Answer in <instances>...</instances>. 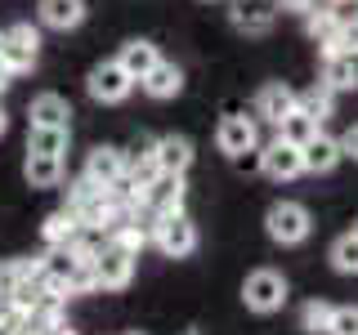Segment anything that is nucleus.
Here are the masks:
<instances>
[{
    "instance_id": "f257e3e1",
    "label": "nucleus",
    "mask_w": 358,
    "mask_h": 335,
    "mask_svg": "<svg viewBox=\"0 0 358 335\" xmlns=\"http://www.w3.org/2000/svg\"><path fill=\"white\" fill-rule=\"evenodd\" d=\"M152 241H157V251L162 255H171V260H184V255H193L197 251V228H193V219L179 210V215H157L152 223Z\"/></svg>"
},
{
    "instance_id": "f03ea898",
    "label": "nucleus",
    "mask_w": 358,
    "mask_h": 335,
    "mask_svg": "<svg viewBox=\"0 0 358 335\" xmlns=\"http://www.w3.org/2000/svg\"><path fill=\"white\" fill-rule=\"evenodd\" d=\"M36 50H41V31L27 27V22H14L9 31H0V63L14 76L36 67Z\"/></svg>"
},
{
    "instance_id": "7ed1b4c3",
    "label": "nucleus",
    "mask_w": 358,
    "mask_h": 335,
    "mask_svg": "<svg viewBox=\"0 0 358 335\" xmlns=\"http://www.w3.org/2000/svg\"><path fill=\"white\" fill-rule=\"evenodd\" d=\"M264 228H268V237H273L278 246H300L309 237V210L300 206V201H278L273 210L264 215Z\"/></svg>"
},
{
    "instance_id": "20e7f679",
    "label": "nucleus",
    "mask_w": 358,
    "mask_h": 335,
    "mask_svg": "<svg viewBox=\"0 0 358 335\" xmlns=\"http://www.w3.org/2000/svg\"><path fill=\"white\" fill-rule=\"evenodd\" d=\"M242 299H246V308H251V313H278V308L287 304L282 273H273V268L251 273V277H246V286H242Z\"/></svg>"
},
{
    "instance_id": "39448f33",
    "label": "nucleus",
    "mask_w": 358,
    "mask_h": 335,
    "mask_svg": "<svg viewBox=\"0 0 358 335\" xmlns=\"http://www.w3.org/2000/svg\"><path fill=\"white\" fill-rule=\"evenodd\" d=\"M134 260H139V255H130V251H121V246L103 241V251L94 255V282H99V290H126L130 277H134Z\"/></svg>"
},
{
    "instance_id": "423d86ee",
    "label": "nucleus",
    "mask_w": 358,
    "mask_h": 335,
    "mask_svg": "<svg viewBox=\"0 0 358 335\" xmlns=\"http://www.w3.org/2000/svg\"><path fill=\"white\" fill-rule=\"evenodd\" d=\"M130 89H134V76L117 59L99 63L94 72H90V94H94L99 103H121V98H130Z\"/></svg>"
},
{
    "instance_id": "0eeeda50",
    "label": "nucleus",
    "mask_w": 358,
    "mask_h": 335,
    "mask_svg": "<svg viewBox=\"0 0 358 335\" xmlns=\"http://www.w3.org/2000/svg\"><path fill=\"white\" fill-rule=\"evenodd\" d=\"M229 18L246 36H268V31H273V18H278V5L273 0H233Z\"/></svg>"
},
{
    "instance_id": "6e6552de",
    "label": "nucleus",
    "mask_w": 358,
    "mask_h": 335,
    "mask_svg": "<svg viewBox=\"0 0 358 335\" xmlns=\"http://www.w3.org/2000/svg\"><path fill=\"white\" fill-rule=\"evenodd\" d=\"M260 152H264V165H260V170H264L268 179H278V184H282V179L305 174V161H300V148H296V143L273 139V143H268V148H260Z\"/></svg>"
},
{
    "instance_id": "1a4fd4ad",
    "label": "nucleus",
    "mask_w": 358,
    "mask_h": 335,
    "mask_svg": "<svg viewBox=\"0 0 358 335\" xmlns=\"http://www.w3.org/2000/svg\"><path fill=\"white\" fill-rule=\"evenodd\" d=\"M152 161L162 165V174H184L193 165V143L184 134H166V139H152Z\"/></svg>"
},
{
    "instance_id": "9d476101",
    "label": "nucleus",
    "mask_w": 358,
    "mask_h": 335,
    "mask_svg": "<svg viewBox=\"0 0 358 335\" xmlns=\"http://www.w3.org/2000/svg\"><path fill=\"white\" fill-rule=\"evenodd\" d=\"M184 197H188L184 174H157L148 184V206L157 215H179V210H184Z\"/></svg>"
},
{
    "instance_id": "9b49d317",
    "label": "nucleus",
    "mask_w": 358,
    "mask_h": 335,
    "mask_svg": "<svg viewBox=\"0 0 358 335\" xmlns=\"http://www.w3.org/2000/svg\"><path fill=\"white\" fill-rule=\"evenodd\" d=\"M300 161H305V170L309 174H327V170H336L341 165V143L331 139V134H313V139L300 148Z\"/></svg>"
},
{
    "instance_id": "f8f14e48",
    "label": "nucleus",
    "mask_w": 358,
    "mask_h": 335,
    "mask_svg": "<svg viewBox=\"0 0 358 335\" xmlns=\"http://www.w3.org/2000/svg\"><path fill=\"white\" fill-rule=\"evenodd\" d=\"M287 112H296V89L282 85V81L264 85V89H260V98H255V117L268 121V126H278Z\"/></svg>"
},
{
    "instance_id": "ddd939ff",
    "label": "nucleus",
    "mask_w": 358,
    "mask_h": 335,
    "mask_svg": "<svg viewBox=\"0 0 358 335\" xmlns=\"http://www.w3.org/2000/svg\"><path fill=\"white\" fill-rule=\"evenodd\" d=\"M215 143H220V152H229V156L255 148V121L251 117H224L220 130H215Z\"/></svg>"
},
{
    "instance_id": "4468645a",
    "label": "nucleus",
    "mask_w": 358,
    "mask_h": 335,
    "mask_svg": "<svg viewBox=\"0 0 358 335\" xmlns=\"http://www.w3.org/2000/svg\"><path fill=\"white\" fill-rule=\"evenodd\" d=\"M305 31L322 45V54L345 50V45H341V18L331 14V5L327 9H309V14H305Z\"/></svg>"
},
{
    "instance_id": "2eb2a0df",
    "label": "nucleus",
    "mask_w": 358,
    "mask_h": 335,
    "mask_svg": "<svg viewBox=\"0 0 358 335\" xmlns=\"http://www.w3.org/2000/svg\"><path fill=\"white\" fill-rule=\"evenodd\" d=\"M126 174V152L121 148H94L85 161V179H94V184H117V179Z\"/></svg>"
},
{
    "instance_id": "dca6fc26",
    "label": "nucleus",
    "mask_w": 358,
    "mask_h": 335,
    "mask_svg": "<svg viewBox=\"0 0 358 335\" xmlns=\"http://www.w3.org/2000/svg\"><path fill=\"white\" fill-rule=\"evenodd\" d=\"M41 22L54 31H72L85 22V0H41Z\"/></svg>"
},
{
    "instance_id": "f3484780",
    "label": "nucleus",
    "mask_w": 358,
    "mask_h": 335,
    "mask_svg": "<svg viewBox=\"0 0 358 335\" xmlns=\"http://www.w3.org/2000/svg\"><path fill=\"white\" fill-rule=\"evenodd\" d=\"M139 85H143V94H148V98H175L179 89H184V72H179L175 63H162V59H157L152 72L143 76Z\"/></svg>"
},
{
    "instance_id": "a211bd4d",
    "label": "nucleus",
    "mask_w": 358,
    "mask_h": 335,
    "mask_svg": "<svg viewBox=\"0 0 358 335\" xmlns=\"http://www.w3.org/2000/svg\"><path fill=\"white\" fill-rule=\"evenodd\" d=\"M327 67H322V81L331 89H354L358 85V54L350 50H336V54H322Z\"/></svg>"
},
{
    "instance_id": "6ab92c4d",
    "label": "nucleus",
    "mask_w": 358,
    "mask_h": 335,
    "mask_svg": "<svg viewBox=\"0 0 358 335\" xmlns=\"http://www.w3.org/2000/svg\"><path fill=\"white\" fill-rule=\"evenodd\" d=\"M72 121V103L63 94H36L31 98V126H63Z\"/></svg>"
},
{
    "instance_id": "aec40b11",
    "label": "nucleus",
    "mask_w": 358,
    "mask_h": 335,
    "mask_svg": "<svg viewBox=\"0 0 358 335\" xmlns=\"http://www.w3.org/2000/svg\"><path fill=\"white\" fill-rule=\"evenodd\" d=\"M31 188H54L63 179V156H41V152H27V165H22Z\"/></svg>"
},
{
    "instance_id": "412c9836",
    "label": "nucleus",
    "mask_w": 358,
    "mask_h": 335,
    "mask_svg": "<svg viewBox=\"0 0 358 335\" xmlns=\"http://www.w3.org/2000/svg\"><path fill=\"white\" fill-rule=\"evenodd\" d=\"M157 59H162V54H157V45H152V40H130L126 50H121V59H117V63L126 67L134 81H143V76L152 72V63H157Z\"/></svg>"
},
{
    "instance_id": "4be33fe9",
    "label": "nucleus",
    "mask_w": 358,
    "mask_h": 335,
    "mask_svg": "<svg viewBox=\"0 0 358 335\" xmlns=\"http://www.w3.org/2000/svg\"><path fill=\"white\" fill-rule=\"evenodd\" d=\"M296 107H300V112H309V117L322 126V121L331 117V107H336V89H331L327 81H318V85H309L305 94H296Z\"/></svg>"
},
{
    "instance_id": "5701e85b",
    "label": "nucleus",
    "mask_w": 358,
    "mask_h": 335,
    "mask_svg": "<svg viewBox=\"0 0 358 335\" xmlns=\"http://www.w3.org/2000/svg\"><path fill=\"white\" fill-rule=\"evenodd\" d=\"M322 126H318V121H313L309 117V112H287V117L282 121H278V139H287V143H296V148H305V143L313 139V134H318Z\"/></svg>"
},
{
    "instance_id": "b1692460",
    "label": "nucleus",
    "mask_w": 358,
    "mask_h": 335,
    "mask_svg": "<svg viewBox=\"0 0 358 335\" xmlns=\"http://www.w3.org/2000/svg\"><path fill=\"white\" fill-rule=\"evenodd\" d=\"M148 237H152V232L148 228H139V219H117V223H112V228H108V241L112 246H121V251H130V255H139L143 251V246H148Z\"/></svg>"
},
{
    "instance_id": "393cba45",
    "label": "nucleus",
    "mask_w": 358,
    "mask_h": 335,
    "mask_svg": "<svg viewBox=\"0 0 358 335\" xmlns=\"http://www.w3.org/2000/svg\"><path fill=\"white\" fill-rule=\"evenodd\" d=\"M27 152L63 156V152H67V130H63V126H31V134H27Z\"/></svg>"
},
{
    "instance_id": "a878e982",
    "label": "nucleus",
    "mask_w": 358,
    "mask_h": 335,
    "mask_svg": "<svg viewBox=\"0 0 358 335\" xmlns=\"http://www.w3.org/2000/svg\"><path fill=\"white\" fill-rule=\"evenodd\" d=\"M41 232H45V241H50V246H72V241H76V232H81V219H76L72 210L63 206V210H54V215L45 219V228H41Z\"/></svg>"
},
{
    "instance_id": "bb28decb",
    "label": "nucleus",
    "mask_w": 358,
    "mask_h": 335,
    "mask_svg": "<svg viewBox=\"0 0 358 335\" xmlns=\"http://www.w3.org/2000/svg\"><path fill=\"white\" fill-rule=\"evenodd\" d=\"M36 268H41V260H0V299H9V295H14V286L22 282V277H27V273H36Z\"/></svg>"
},
{
    "instance_id": "cd10ccee",
    "label": "nucleus",
    "mask_w": 358,
    "mask_h": 335,
    "mask_svg": "<svg viewBox=\"0 0 358 335\" xmlns=\"http://www.w3.org/2000/svg\"><path fill=\"white\" fill-rule=\"evenodd\" d=\"M331 268L336 273H358V237L354 232H345V237L331 246Z\"/></svg>"
},
{
    "instance_id": "c85d7f7f",
    "label": "nucleus",
    "mask_w": 358,
    "mask_h": 335,
    "mask_svg": "<svg viewBox=\"0 0 358 335\" xmlns=\"http://www.w3.org/2000/svg\"><path fill=\"white\" fill-rule=\"evenodd\" d=\"M327 322H331V304H322V299H309L305 308H300V327L305 331H327Z\"/></svg>"
},
{
    "instance_id": "c756f323",
    "label": "nucleus",
    "mask_w": 358,
    "mask_h": 335,
    "mask_svg": "<svg viewBox=\"0 0 358 335\" xmlns=\"http://www.w3.org/2000/svg\"><path fill=\"white\" fill-rule=\"evenodd\" d=\"M67 290H72V295H90V290H99V282H94V260H76L72 277H67Z\"/></svg>"
},
{
    "instance_id": "7c9ffc66",
    "label": "nucleus",
    "mask_w": 358,
    "mask_h": 335,
    "mask_svg": "<svg viewBox=\"0 0 358 335\" xmlns=\"http://www.w3.org/2000/svg\"><path fill=\"white\" fill-rule=\"evenodd\" d=\"M27 327V308H18L14 299H0V335H22Z\"/></svg>"
},
{
    "instance_id": "2f4dec72",
    "label": "nucleus",
    "mask_w": 358,
    "mask_h": 335,
    "mask_svg": "<svg viewBox=\"0 0 358 335\" xmlns=\"http://www.w3.org/2000/svg\"><path fill=\"white\" fill-rule=\"evenodd\" d=\"M327 335H358V308H354V304H345V308H331Z\"/></svg>"
},
{
    "instance_id": "473e14b6",
    "label": "nucleus",
    "mask_w": 358,
    "mask_h": 335,
    "mask_svg": "<svg viewBox=\"0 0 358 335\" xmlns=\"http://www.w3.org/2000/svg\"><path fill=\"white\" fill-rule=\"evenodd\" d=\"M233 165H238L242 174H255V170L264 165V152H260V148H246V152H238V156H233Z\"/></svg>"
},
{
    "instance_id": "72a5a7b5",
    "label": "nucleus",
    "mask_w": 358,
    "mask_h": 335,
    "mask_svg": "<svg viewBox=\"0 0 358 335\" xmlns=\"http://www.w3.org/2000/svg\"><path fill=\"white\" fill-rule=\"evenodd\" d=\"M341 45L350 54H358V18H350V22H341Z\"/></svg>"
},
{
    "instance_id": "f704fd0d",
    "label": "nucleus",
    "mask_w": 358,
    "mask_h": 335,
    "mask_svg": "<svg viewBox=\"0 0 358 335\" xmlns=\"http://www.w3.org/2000/svg\"><path fill=\"white\" fill-rule=\"evenodd\" d=\"M336 143H341V156H354V161H358V126H350Z\"/></svg>"
},
{
    "instance_id": "c9c22d12",
    "label": "nucleus",
    "mask_w": 358,
    "mask_h": 335,
    "mask_svg": "<svg viewBox=\"0 0 358 335\" xmlns=\"http://www.w3.org/2000/svg\"><path fill=\"white\" fill-rule=\"evenodd\" d=\"M331 14L341 18V22H350V18H358V0H331Z\"/></svg>"
},
{
    "instance_id": "e433bc0d",
    "label": "nucleus",
    "mask_w": 358,
    "mask_h": 335,
    "mask_svg": "<svg viewBox=\"0 0 358 335\" xmlns=\"http://www.w3.org/2000/svg\"><path fill=\"white\" fill-rule=\"evenodd\" d=\"M278 9H282V14H309L313 9V0H273Z\"/></svg>"
},
{
    "instance_id": "4c0bfd02",
    "label": "nucleus",
    "mask_w": 358,
    "mask_h": 335,
    "mask_svg": "<svg viewBox=\"0 0 358 335\" xmlns=\"http://www.w3.org/2000/svg\"><path fill=\"white\" fill-rule=\"evenodd\" d=\"M45 335H76V331H72V327H67V322H54V327H50V331H45Z\"/></svg>"
},
{
    "instance_id": "58836bf2",
    "label": "nucleus",
    "mask_w": 358,
    "mask_h": 335,
    "mask_svg": "<svg viewBox=\"0 0 358 335\" xmlns=\"http://www.w3.org/2000/svg\"><path fill=\"white\" fill-rule=\"evenodd\" d=\"M9 81H14V72H9V67L0 63V89H9Z\"/></svg>"
},
{
    "instance_id": "ea45409f",
    "label": "nucleus",
    "mask_w": 358,
    "mask_h": 335,
    "mask_svg": "<svg viewBox=\"0 0 358 335\" xmlns=\"http://www.w3.org/2000/svg\"><path fill=\"white\" fill-rule=\"evenodd\" d=\"M9 130V117H5V107H0V134H5Z\"/></svg>"
},
{
    "instance_id": "a19ab883",
    "label": "nucleus",
    "mask_w": 358,
    "mask_h": 335,
    "mask_svg": "<svg viewBox=\"0 0 358 335\" xmlns=\"http://www.w3.org/2000/svg\"><path fill=\"white\" fill-rule=\"evenodd\" d=\"M354 237H358V223H354Z\"/></svg>"
},
{
    "instance_id": "79ce46f5",
    "label": "nucleus",
    "mask_w": 358,
    "mask_h": 335,
    "mask_svg": "<svg viewBox=\"0 0 358 335\" xmlns=\"http://www.w3.org/2000/svg\"><path fill=\"white\" fill-rule=\"evenodd\" d=\"M130 335H139V331H130Z\"/></svg>"
},
{
    "instance_id": "37998d69",
    "label": "nucleus",
    "mask_w": 358,
    "mask_h": 335,
    "mask_svg": "<svg viewBox=\"0 0 358 335\" xmlns=\"http://www.w3.org/2000/svg\"><path fill=\"white\" fill-rule=\"evenodd\" d=\"M327 5H331V0H327Z\"/></svg>"
}]
</instances>
